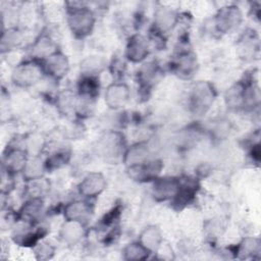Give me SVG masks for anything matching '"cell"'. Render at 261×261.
I'll list each match as a JSON object with an SVG mask.
<instances>
[{"label":"cell","instance_id":"cell-1","mask_svg":"<svg viewBox=\"0 0 261 261\" xmlns=\"http://www.w3.org/2000/svg\"><path fill=\"white\" fill-rule=\"evenodd\" d=\"M215 90L208 82H198L194 85L190 95V106L193 113L205 114L215 100Z\"/></svg>","mask_w":261,"mask_h":261},{"label":"cell","instance_id":"cell-2","mask_svg":"<svg viewBox=\"0 0 261 261\" xmlns=\"http://www.w3.org/2000/svg\"><path fill=\"white\" fill-rule=\"evenodd\" d=\"M68 27L77 38H85L91 34L95 24V15L88 7H73L67 16Z\"/></svg>","mask_w":261,"mask_h":261},{"label":"cell","instance_id":"cell-3","mask_svg":"<svg viewBox=\"0 0 261 261\" xmlns=\"http://www.w3.org/2000/svg\"><path fill=\"white\" fill-rule=\"evenodd\" d=\"M124 139L120 133L110 132L105 134L98 143V150L105 158H117L123 155Z\"/></svg>","mask_w":261,"mask_h":261},{"label":"cell","instance_id":"cell-4","mask_svg":"<svg viewBox=\"0 0 261 261\" xmlns=\"http://www.w3.org/2000/svg\"><path fill=\"white\" fill-rule=\"evenodd\" d=\"M43 71V67L36 63L23 62L18 64L14 69L12 80L13 83L19 87H29L41 79Z\"/></svg>","mask_w":261,"mask_h":261},{"label":"cell","instance_id":"cell-5","mask_svg":"<svg viewBox=\"0 0 261 261\" xmlns=\"http://www.w3.org/2000/svg\"><path fill=\"white\" fill-rule=\"evenodd\" d=\"M242 21V12L234 5L221 8L215 17L216 29L221 33H227L238 27Z\"/></svg>","mask_w":261,"mask_h":261},{"label":"cell","instance_id":"cell-6","mask_svg":"<svg viewBox=\"0 0 261 261\" xmlns=\"http://www.w3.org/2000/svg\"><path fill=\"white\" fill-rule=\"evenodd\" d=\"M44 71L56 80L62 79L69 69V63L67 57L60 51H55L47 58H45V63L43 66Z\"/></svg>","mask_w":261,"mask_h":261},{"label":"cell","instance_id":"cell-7","mask_svg":"<svg viewBox=\"0 0 261 261\" xmlns=\"http://www.w3.org/2000/svg\"><path fill=\"white\" fill-rule=\"evenodd\" d=\"M106 188V179L100 172H90L79 185L80 193L88 198L100 195Z\"/></svg>","mask_w":261,"mask_h":261},{"label":"cell","instance_id":"cell-8","mask_svg":"<svg viewBox=\"0 0 261 261\" xmlns=\"http://www.w3.org/2000/svg\"><path fill=\"white\" fill-rule=\"evenodd\" d=\"M129 99V89L123 83L111 84L105 92V103L111 109L123 107Z\"/></svg>","mask_w":261,"mask_h":261},{"label":"cell","instance_id":"cell-9","mask_svg":"<svg viewBox=\"0 0 261 261\" xmlns=\"http://www.w3.org/2000/svg\"><path fill=\"white\" fill-rule=\"evenodd\" d=\"M180 182L174 177L156 178L153 186V196L158 201L172 199L179 189Z\"/></svg>","mask_w":261,"mask_h":261},{"label":"cell","instance_id":"cell-10","mask_svg":"<svg viewBox=\"0 0 261 261\" xmlns=\"http://www.w3.org/2000/svg\"><path fill=\"white\" fill-rule=\"evenodd\" d=\"M92 212L93 209L88 202L74 201L66 205L64 209V216L67 220H74L85 224L90 220Z\"/></svg>","mask_w":261,"mask_h":261},{"label":"cell","instance_id":"cell-11","mask_svg":"<svg viewBox=\"0 0 261 261\" xmlns=\"http://www.w3.org/2000/svg\"><path fill=\"white\" fill-rule=\"evenodd\" d=\"M149 53L148 43L141 35H134L129 38L126 46V57L132 62L143 61Z\"/></svg>","mask_w":261,"mask_h":261},{"label":"cell","instance_id":"cell-12","mask_svg":"<svg viewBox=\"0 0 261 261\" xmlns=\"http://www.w3.org/2000/svg\"><path fill=\"white\" fill-rule=\"evenodd\" d=\"M85 234L84 224L74 220H65L62 224L59 237L60 240L67 245H75L79 243Z\"/></svg>","mask_w":261,"mask_h":261},{"label":"cell","instance_id":"cell-13","mask_svg":"<svg viewBox=\"0 0 261 261\" xmlns=\"http://www.w3.org/2000/svg\"><path fill=\"white\" fill-rule=\"evenodd\" d=\"M129 174L132 177L140 180H148V179H156L157 174L161 170V163L158 160L154 161H146L140 165L128 167Z\"/></svg>","mask_w":261,"mask_h":261},{"label":"cell","instance_id":"cell-14","mask_svg":"<svg viewBox=\"0 0 261 261\" xmlns=\"http://www.w3.org/2000/svg\"><path fill=\"white\" fill-rule=\"evenodd\" d=\"M149 149L146 143H137L129 147L123 154V161L127 167L140 165L148 161Z\"/></svg>","mask_w":261,"mask_h":261},{"label":"cell","instance_id":"cell-15","mask_svg":"<svg viewBox=\"0 0 261 261\" xmlns=\"http://www.w3.org/2000/svg\"><path fill=\"white\" fill-rule=\"evenodd\" d=\"M162 234L155 225H149L143 229L140 234V243L150 252H156L162 245Z\"/></svg>","mask_w":261,"mask_h":261},{"label":"cell","instance_id":"cell-16","mask_svg":"<svg viewBox=\"0 0 261 261\" xmlns=\"http://www.w3.org/2000/svg\"><path fill=\"white\" fill-rule=\"evenodd\" d=\"M225 101L228 107L230 108H241L247 104V88L244 84L238 83L231 86L226 94Z\"/></svg>","mask_w":261,"mask_h":261},{"label":"cell","instance_id":"cell-17","mask_svg":"<svg viewBox=\"0 0 261 261\" xmlns=\"http://www.w3.org/2000/svg\"><path fill=\"white\" fill-rule=\"evenodd\" d=\"M176 13L172 9L162 7L158 8L157 11L155 12L154 24L157 28V30L161 33L171 30L176 23Z\"/></svg>","mask_w":261,"mask_h":261},{"label":"cell","instance_id":"cell-18","mask_svg":"<svg viewBox=\"0 0 261 261\" xmlns=\"http://www.w3.org/2000/svg\"><path fill=\"white\" fill-rule=\"evenodd\" d=\"M28 161L27 153L21 149H13L9 151L4 158V164L9 172L23 171Z\"/></svg>","mask_w":261,"mask_h":261},{"label":"cell","instance_id":"cell-19","mask_svg":"<svg viewBox=\"0 0 261 261\" xmlns=\"http://www.w3.org/2000/svg\"><path fill=\"white\" fill-rule=\"evenodd\" d=\"M106 60L102 56L93 55L85 58L81 63V70L85 76H96L104 70Z\"/></svg>","mask_w":261,"mask_h":261},{"label":"cell","instance_id":"cell-20","mask_svg":"<svg viewBox=\"0 0 261 261\" xmlns=\"http://www.w3.org/2000/svg\"><path fill=\"white\" fill-rule=\"evenodd\" d=\"M197 68L196 57L190 53L179 57L176 63V71L182 77H191Z\"/></svg>","mask_w":261,"mask_h":261},{"label":"cell","instance_id":"cell-21","mask_svg":"<svg viewBox=\"0 0 261 261\" xmlns=\"http://www.w3.org/2000/svg\"><path fill=\"white\" fill-rule=\"evenodd\" d=\"M151 252L146 249L140 242L128 244L123 250V257L125 260H146Z\"/></svg>","mask_w":261,"mask_h":261},{"label":"cell","instance_id":"cell-22","mask_svg":"<svg viewBox=\"0 0 261 261\" xmlns=\"http://www.w3.org/2000/svg\"><path fill=\"white\" fill-rule=\"evenodd\" d=\"M43 202L41 198H31L21 208L20 214L25 220L35 219L42 210Z\"/></svg>","mask_w":261,"mask_h":261},{"label":"cell","instance_id":"cell-23","mask_svg":"<svg viewBox=\"0 0 261 261\" xmlns=\"http://www.w3.org/2000/svg\"><path fill=\"white\" fill-rule=\"evenodd\" d=\"M50 184L45 178L37 177L34 179H30V184L28 186L29 195L32 198H41L44 194H46L49 190Z\"/></svg>","mask_w":261,"mask_h":261},{"label":"cell","instance_id":"cell-24","mask_svg":"<svg viewBox=\"0 0 261 261\" xmlns=\"http://www.w3.org/2000/svg\"><path fill=\"white\" fill-rule=\"evenodd\" d=\"M34 52L37 54V56L42 58H47L49 55H51L53 52H55L53 49V43L48 37H41L34 45Z\"/></svg>","mask_w":261,"mask_h":261},{"label":"cell","instance_id":"cell-25","mask_svg":"<svg viewBox=\"0 0 261 261\" xmlns=\"http://www.w3.org/2000/svg\"><path fill=\"white\" fill-rule=\"evenodd\" d=\"M44 168H45V164H42L41 160L33 159V160L28 161V163L23 169V174L28 180L34 179L37 177H41Z\"/></svg>","mask_w":261,"mask_h":261},{"label":"cell","instance_id":"cell-26","mask_svg":"<svg viewBox=\"0 0 261 261\" xmlns=\"http://www.w3.org/2000/svg\"><path fill=\"white\" fill-rule=\"evenodd\" d=\"M21 41L20 33L15 29L7 30L6 33L2 35L1 38V48L4 51L5 49H10L14 46H17Z\"/></svg>","mask_w":261,"mask_h":261},{"label":"cell","instance_id":"cell-27","mask_svg":"<svg viewBox=\"0 0 261 261\" xmlns=\"http://www.w3.org/2000/svg\"><path fill=\"white\" fill-rule=\"evenodd\" d=\"M259 252V242L256 239H246L240 244L239 254L245 255V257Z\"/></svg>","mask_w":261,"mask_h":261},{"label":"cell","instance_id":"cell-28","mask_svg":"<svg viewBox=\"0 0 261 261\" xmlns=\"http://www.w3.org/2000/svg\"><path fill=\"white\" fill-rule=\"evenodd\" d=\"M68 157H69V154L66 152H58V153L52 155L47 160V162L45 163V168H48V169L49 168L50 169L58 168L61 165L66 164V162L68 161Z\"/></svg>","mask_w":261,"mask_h":261},{"label":"cell","instance_id":"cell-29","mask_svg":"<svg viewBox=\"0 0 261 261\" xmlns=\"http://www.w3.org/2000/svg\"><path fill=\"white\" fill-rule=\"evenodd\" d=\"M35 252H36V255H37L38 259L46 260V259H49L53 256L54 248L48 243H41L36 247Z\"/></svg>","mask_w":261,"mask_h":261}]
</instances>
